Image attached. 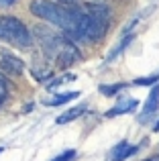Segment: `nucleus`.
<instances>
[{
  "label": "nucleus",
  "instance_id": "nucleus-1",
  "mask_svg": "<svg viewBox=\"0 0 159 161\" xmlns=\"http://www.w3.org/2000/svg\"><path fill=\"white\" fill-rule=\"evenodd\" d=\"M29 10L37 19L59 27L72 41H98L106 35L110 10L104 4H61L55 0H31Z\"/></svg>",
  "mask_w": 159,
  "mask_h": 161
},
{
  "label": "nucleus",
  "instance_id": "nucleus-2",
  "mask_svg": "<svg viewBox=\"0 0 159 161\" xmlns=\"http://www.w3.org/2000/svg\"><path fill=\"white\" fill-rule=\"evenodd\" d=\"M33 31H35V39L39 41L45 57L51 63H55V65H59V67H69V65H74V63H78L80 59H82L80 49L74 45V41L69 39L65 33L53 31V29L43 27V25L35 27Z\"/></svg>",
  "mask_w": 159,
  "mask_h": 161
},
{
  "label": "nucleus",
  "instance_id": "nucleus-3",
  "mask_svg": "<svg viewBox=\"0 0 159 161\" xmlns=\"http://www.w3.org/2000/svg\"><path fill=\"white\" fill-rule=\"evenodd\" d=\"M0 41L16 49H29L33 45V35L20 19L2 14L0 16Z\"/></svg>",
  "mask_w": 159,
  "mask_h": 161
},
{
  "label": "nucleus",
  "instance_id": "nucleus-4",
  "mask_svg": "<svg viewBox=\"0 0 159 161\" xmlns=\"http://www.w3.org/2000/svg\"><path fill=\"white\" fill-rule=\"evenodd\" d=\"M0 65H2V69L6 71V74H10V75H20L25 71V61L19 59L16 55L8 53V51H4L0 55Z\"/></svg>",
  "mask_w": 159,
  "mask_h": 161
},
{
  "label": "nucleus",
  "instance_id": "nucleus-5",
  "mask_svg": "<svg viewBox=\"0 0 159 161\" xmlns=\"http://www.w3.org/2000/svg\"><path fill=\"white\" fill-rule=\"evenodd\" d=\"M157 108H159V86H153L151 94H149L147 102H145V106H143V112H141L139 120L141 122H147L149 118L157 112Z\"/></svg>",
  "mask_w": 159,
  "mask_h": 161
},
{
  "label": "nucleus",
  "instance_id": "nucleus-6",
  "mask_svg": "<svg viewBox=\"0 0 159 161\" xmlns=\"http://www.w3.org/2000/svg\"><path fill=\"white\" fill-rule=\"evenodd\" d=\"M137 151H139V147H137V145H131V143H127V141H120L118 145L112 149L110 161H124V159L131 157V155H135Z\"/></svg>",
  "mask_w": 159,
  "mask_h": 161
},
{
  "label": "nucleus",
  "instance_id": "nucleus-7",
  "mask_svg": "<svg viewBox=\"0 0 159 161\" xmlns=\"http://www.w3.org/2000/svg\"><path fill=\"white\" fill-rule=\"evenodd\" d=\"M137 106H139V102H137L135 98H124V100H120L116 106H112L110 110L106 112V116L108 118H112V116H120V114H129V112H135Z\"/></svg>",
  "mask_w": 159,
  "mask_h": 161
},
{
  "label": "nucleus",
  "instance_id": "nucleus-8",
  "mask_svg": "<svg viewBox=\"0 0 159 161\" xmlns=\"http://www.w3.org/2000/svg\"><path fill=\"white\" fill-rule=\"evenodd\" d=\"M80 96V92H61V94H53L51 98H45L43 104L45 106H61V104H68L72 100H76Z\"/></svg>",
  "mask_w": 159,
  "mask_h": 161
},
{
  "label": "nucleus",
  "instance_id": "nucleus-9",
  "mask_svg": "<svg viewBox=\"0 0 159 161\" xmlns=\"http://www.w3.org/2000/svg\"><path fill=\"white\" fill-rule=\"evenodd\" d=\"M84 110H86V106H76V108H69L68 112L59 114V116L55 118V122H57V125H65V122H72V120H76V118L82 116V114H84Z\"/></svg>",
  "mask_w": 159,
  "mask_h": 161
},
{
  "label": "nucleus",
  "instance_id": "nucleus-10",
  "mask_svg": "<svg viewBox=\"0 0 159 161\" xmlns=\"http://www.w3.org/2000/svg\"><path fill=\"white\" fill-rule=\"evenodd\" d=\"M131 41H133V35H124V37H123V41H120V43H118V45H116V47H114V49H112V51H110V53H108V57H106V61H112V59H114V57H116V55H120V53H123V51H124V49H127V45H129V43H131Z\"/></svg>",
  "mask_w": 159,
  "mask_h": 161
},
{
  "label": "nucleus",
  "instance_id": "nucleus-11",
  "mask_svg": "<svg viewBox=\"0 0 159 161\" xmlns=\"http://www.w3.org/2000/svg\"><path fill=\"white\" fill-rule=\"evenodd\" d=\"M74 80H76V75L65 74V75H61V78H55V80H51V82H47V90H55L57 86H61V84H65V82H74Z\"/></svg>",
  "mask_w": 159,
  "mask_h": 161
},
{
  "label": "nucleus",
  "instance_id": "nucleus-12",
  "mask_svg": "<svg viewBox=\"0 0 159 161\" xmlns=\"http://www.w3.org/2000/svg\"><path fill=\"white\" fill-rule=\"evenodd\" d=\"M124 88V84H112V86H100V92L104 96H114L116 92H120Z\"/></svg>",
  "mask_w": 159,
  "mask_h": 161
},
{
  "label": "nucleus",
  "instance_id": "nucleus-13",
  "mask_svg": "<svg viewBox=\"0 0 159 161\" xmlns=\"http://www.w3.org/2000/svg\"><path fill=\"white\" fill-rule=\"evenodd\" d=\"M157 80H159V71L153 74V75H147V78H137L133 84H135V86H151V84H155Z\"/></svg>",
  "mask_w": 159,
  "mask_h": 161
},
{
  "label": "nucleus",
  "instance_id": "nucleus-14",
  "mask_svg": "<svg viewBox=\"0 0 159 161\" xmlns=\"http://www.w3.org/2000/svg\"><path fill=\"white\" fill-rule=\"evenodd\" d=\"M6 96H8V82H6V78H4V74L0 71V106L4 104Z\"/></svg>",
  "mask_w": 159,
  "mask_h": 161
},
{
  "label": "nucleus",
  "instance_id": "nucleus-15",
  "mask_svg": "<svg viewBox=\"0 0 159 161\" xmlns=\"http://www.w3.org/2000/svg\"><path fill=\"white\" fill-rule=\"evenodd\" d=\"M74 157H76V151H74V149H68V151H63L61 155L53 157V161H74Z\"/></svg>",
  "mask_w": 159,
  "mask_h": 161
},
{
  "label": "nucleus",
  "instance_id": "nucleus-16",
  "mask_svg": "<svg viewBox=\"0 0 159 161\" xmlns=\"http://www.w3.org/2000/svg\"><path fill=\"white\" fill-rule=\"evenodd\" d=\"M16 0H0V8H8V6H12Z\"/></svg>",
  "mask_w": 159,
  "mask_h": 161
},
{
  "label": "nucleus",
  "instance_id": "nucleus-17",
  "mask_svg": "<svg viewBox=\"0 0 159 161\" xmlns=\"http://www.w3.org/2000/svg\"><path fill=\"white\" fill-rule=\"evenodd\" d=\"M55 2H61V4H78V0H55Z\"/></svg>",
  "mask_w": 159,
  "mask_h": 161
},
{
  "label": "nucleus",
  "instance_id": "nucleus-18",
  "mask_svg": "<svg viewBox=\"0 0 159 161\" xmlns=\"http://www.w3.org/2000/svg\"><path fill=\"white\" fill-rule=\"evenodd\" d=\"M145 161H159V155H155V157H149V159H145Z\"/></svg>",
  "mask_w": 159,
  "mask_h": 161
},
{
  "label": "nucleus",
  "instance_id": "nucleus-19",
  "mask_svg": "<svg viewBox=\"0 0 159 161\" xmlns=\"http://www.w3.org/2000/svg\"><path fill=\"white\" fill-rule=\"evenodd\" d=\"M153 130H157V133H159V120L155 122V129H153Z\"/></svg>",
  "mask_w": 159,
  "mask_h": 161
},
{
  "label": "nucleus",
  "instance_id": "nucleus-20",
  "mask_svg": "<svg viewBox=\"0 0 159 161\" xmlns=\"http://www.w3.org/2000/svg\"><path fill=\"white\" fill-rule=\"evenodd\" d=\"M2 151H4V149H2V147H0V153H2Z\"/></svg>",
  "mask_w": 159,
  "mask_h": 161
}]
</instances>
